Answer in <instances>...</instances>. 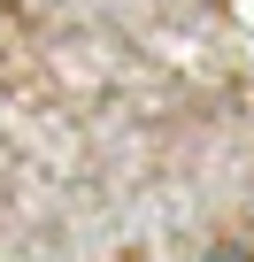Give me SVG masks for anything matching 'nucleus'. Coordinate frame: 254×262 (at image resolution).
I'll return each instance as SVG.
<instances>
[{
    "instance_id": "f257e3e1",
    "label": "nucleus",
    "mask_w": 254,
    "mask_h": 262,
    "mask_svg": "<svg viewBox=\"0 0 254 262\" xmlns=\"http://www.w3.org/2000/svg\"><path fill=\"white\" fill-rule=\"evenodd\" d=\"M208 262H239V254H208Z\"/></svg>"
}]
</instances>
